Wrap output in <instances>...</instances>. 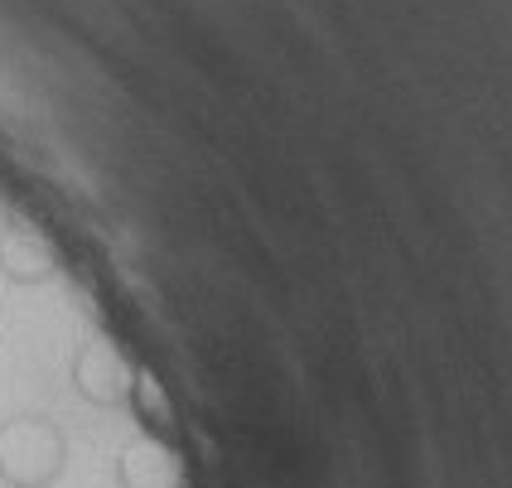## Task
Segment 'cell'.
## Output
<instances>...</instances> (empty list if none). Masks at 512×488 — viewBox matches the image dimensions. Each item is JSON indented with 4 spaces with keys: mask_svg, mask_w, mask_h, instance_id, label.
I'll return each instance as SVG.
<instances>
[{
    "mask_svg": "<svg viewBox=\"0 0 512 488\" xmlns=\"http://www.w3.org/2000/svg\"><path fill=\"white\" fill-rule=\"evenodd\" d=\"M63 431L49 416H15L0 426V479L10 488H44L63 474Z\"/></svg>",
    "mask_w": 512,
    "mask_h": 488,
    "instance_id": "obj_1",
    "label": "cell"
},
{
    "mask_svg": "<svg viewBox=\"0 0 512 488\" xmlns=\"http://www.w3.org/2000/svg\"><path fill=\"white\" fill-rule=\"evenodd\" d=\"M136 368L126 363V353L112 339H87L73 358V387L83 392L92 406H116L131 397Z\"/></svg>",
    "mask_w": 512,
    "mask_h": 488,
    "instance_id": "obj_2",
    "label": "cell"
},
{
    "mask_svg": "<svg viewBox=\"0 0 512 488\" xmlns=\"http://www.w3.org/2000/svg\"><path fill=\"white\" fill-rule=\"evenodd\" d=\"M54 271H58L54 247H49L34 228L15 223V218L0 228V276H5V281H15V286H39V281H49Z\"/></svg>",
    "mask_w": 512,
    "mask_h": 488,
    "instance_id": "obj_3",
    "label": "cell"
},
{
    "mask_svg": "<svg viewBox=\"0 0 512 488\" xmlns=\"http://www.w3.org/2000/svg\"><path fill=\"white\" fill-rule=\"evenodd\" d=\"M116 479H121V488H179L184 484V464H179L170 440L141 435L121 450Z\"/></svg>",
    "mask_w": 512,
    "mask_h": 488,
    "instance_id": "obj_4",
    "label": "cell"
},
{
    "mask_svg": "<svg viewBox=\"0 0 512 488\" xmlns=\"http://www.w3.org/2000/svg\"><path fill=\"white\" fill-rule=\"evenodd\" d=\"M126 402L136 406L145 435H155V440H174V406H170V397H165V387H160L150 373H136Z\"/></svg>",
    "mask_w": 512,
    "mask_h": 488,
    "instance_id": "obj_5",
    "label": "cell"
}]
</instances>
